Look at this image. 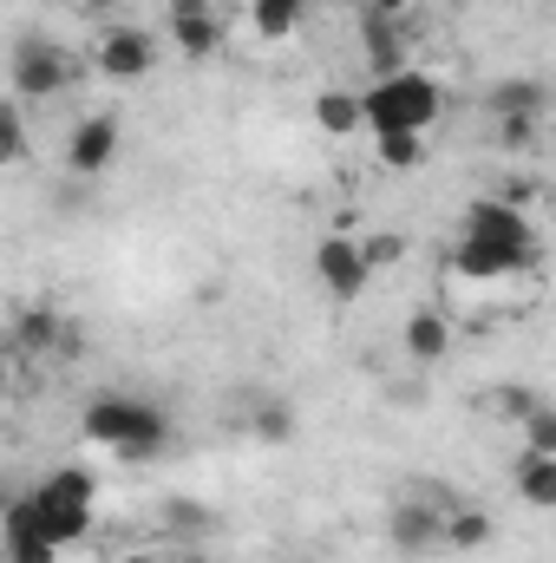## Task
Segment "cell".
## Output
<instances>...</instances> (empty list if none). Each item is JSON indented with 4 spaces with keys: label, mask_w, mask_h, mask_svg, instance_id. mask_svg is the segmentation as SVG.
Returning a JSON list of instances; mask_svg holds the SVG:
<instances>
[{
    "label": "cell",
    "mask_w": 556,
    "mask_h": 563,
    "mask_svg": "<svg viewBox=\"0 0 556 563\" xmlns=\"http://www.w3.org/2000/svg\"><path fill=\"white\" fill-rule=\"evenodd\" d=\"M537 407H544V394H537V387H531V380H504V387H498V394H491V413H498V420H524V413H537Z\"/></svg>",
    "instance_id": "cell-22"
},
{
    "label": "cell",
    "mask_w": 556,
    "mask_h": 563,
    "mask_svg": "<svg viewBox=\"0 0 556 563\" xmlns=\"http://www.w3.org/2000/svg\"><path fill=\"white\" fill-rule=\"evenodd\" d=\"M26 151H33V132H26V112H20V99H0V170L26 164Z\"/></svg>",
    "instance_id": "cell-21"
},
{
    "label": "cell",
    "mask_w": 556,
    "mask_h": 563,
    "mask_svg": "<svg viewBox=\"0 0 556 563\" xmlns=\"http://www.w3.org/2000/svg\"><path fill=\"white\" fill-rule=\"evenodd\" d=\"M112 563H157L151 551H125V558H112Z\"/></svg>",
    "instance_id": "cell-32"
},
{
    "label": "cell",
    "mask_w": 556,
    "mask_h": 563,
    "mask_svg": "<svg viewBox=\"0 0 556 563\" xmlns=\"http://www.w3.org/2000/svg\"><path fill=\"white\" fill-rule=\"evenodd\" d=\"M314 125H321L327 139H354V132H360V92L327 86V92L314 99Z\"/></svg>",
    "instance_id": "cell-18"
},
{
    "label": "cell",
    "mask_w": 556,
    "mask_h": 563,
    "mask_svg": "<svg viewBox=\"0 0 556 563\" xmlns=\"http://www.w3.org/2000/svg\"><path fill=\"white\" fill-rule=\"evenodd\" d=\"M452 505H458V498H445L438 485L400 492V498L387 505V544H393L400 558H432V551H438V518H445Z\"/></svg>",
    "instance_id": "cell-6"
},
{
    "label": "cell",
    "mask_w": 556,
    "mask_h": 563,
    "mask_svg": "<svg viewBox=\"0 0 556 563\" xmlns=\"http://www.w3.org/2000/svg\"><path fill=\"white\" fill-rule=\"evenodd\" d=\"M360 256H367V269L380 276V269H393V263L407 256V236H393V230H380V236H360Z\"/></svg>",
    "instance_id": "cell-24"
},
{
    "label": "cell",
    "mask_w": 556,
    "mask_h": 563,
    "mask_svg": "<svg viewBox=\"0 0 556 563\" xmlns=\"http://www.w3.org/2000/svg\"><path fill=\"white\" fill-rule=\"evenodd\" d=\"M537 132H544V119H498V144H504V151L537 144Z\"/></svg>",
    "instance_id": "cell-26"
},
{
    "label": "cell",
    "mask_w": 556,
    "mask_h": 563,
    "mask_svg": "<svg viewBox=\"0 0 556 563\" xmlns=\"http://www.w3.org/2000/svg\"><path fill=\"white\" fill-rule=\"evenodd\" d=\"M360 46H367L374 79L407 66V33H400V20H380V13H367V7H360Z\"/></svg>",
    "instance_id": "cell-14"
},
{
    "label": "cell",
    "mask_w": 556,
    "mask_h": 563,
    "mask_svg": "<svg viewBox=\"0 0 556 563\" xmlns=\"http://www.w3.org/2000/svg\"><path fill=\"white\" fill-rule=\"evenodd\" d=\"M308 20V0H249V26H256V40H288L294 26Z\"/></svg>",
    "instance_id": "cell-19"
},
{
    "label": "cell",
    "mask_w": 556,
    "mask_h": 563,
    "mask_svg": "<svg viewBox=\"0 0 556 563\" xmlns=\"http://www.w3.org/2000/svg\"><path fill=\"white\" fill-rule=\"evenodd\" d=\"M498 538V525H491V511H478V505H452L445 518H438V551H458V558H478L485 544Z\"/></svg>",
    "instance_id": "cell-12"
},
{
    "label": "cell",
    "mask_w": 556,
    "mask_h": 563,
    "mask_svg": "<svg viewBox=\"0 0 556 563\" xmlns=\"http://www.w3.org/2000/svg\"><path fill=\"white\" fill-rule=\"evenodd\" d=\"M294 432H301V413H294L288 400L263 394V400L249 407V439H256V445H288Z\"/></svg>",
    "instance_id": "cell-17"
},
{
    "label": "cell",
    "mask_w": 556,
    "mask_h": 563,
    "mask_svg": "<svg viewBox=\"0 0 556 563\" xmlns=\"http://www.w3.org/2000/svg\"><path fill=\"white\" fill-rule=\"evenodd\" d=\"M400 347L413 354L419 367H438V361L452 354V321H445L438 308H413L407 328H400Z\"/></svg>",
    "instance_id": "cell-13"
},
{
    "label": "cell",
    "mask_w": 556,
    "mask_h": 563,
    "mask_svg": "<svg viewBox=\"0 0 556 563\" xmlns=\"http://www.w3.org/2000/svg\"><path fill=\"white\" fill-rule=\"evenodd\" d=\"M0 551H7V563H59L66 558V538H59V525L46 518V505L33 492L7 498V511H0Z\"/></svg>",
    "instance_id": "cell-5"
},
{
    "label": "cell",
    "mask_w": 556,
    "mask_h": 563,
    "mask_svg": "<svg viewBox=\"0 0 556 563\" xmlns=\"http://www.w3.org/2000/svg\"><path fill=\"white\" fill-rule=\"evenodd\" d=\"M164 525H170V531H203V525H210V511H203V505L170 498V505H164Z\"/></svg>",
    "instance_id": "cell-27"
},
{
    "label": "cell",
    "mask_w": 556,
    "mask_h": 563,
    "mask_svg": "<svg viewBox=\"0 0 556 563\" xmlns=\"http://www.w3.org/2000/svg\"><path fill=\"white\" fill-rule=\"evenodd\" d=\"M544 269V230L531 236H471L458 230L452 243V276L465 282H518V276H537Z\"/></svg>",
    "instance_id": "cell-3"
},
{
    "label": "cell",
    "mask_w": 556,
    "mask_h": 563,
    "mask_svg": "<svg viewBox=\"0 0 556 563\" xmlns=\"http://www.w3.org/2000/svg\"><path fill=\"white\" fill-rule=\"evenodd\" d=\"M86 66H79V53H66L59 40H46V33H26V40H13V59H7V86H13V99L26 106H40V99H59L73 79H79Z\"/></svg>",
    "instance_id": "cell-4"
},
{
    "label": "cell",
    "mask_w": 556,
    "mask_h": 563,
    "mask_svg": "<svg viewBox=\"0 0 556 563\" xmlns=\"http://www.w3.org/2000/svg\"><path fill=\"white\" fill-rule=\"evenodd\" d=\"M164 26L184 59H216L223 53V13L210 0H164Z\"/></svg>",
    "instance_id": "cell-10"
},
{
    "label": "cell",
    "mask_w": 556,
    "mask_h": 563,
    "mask_svg": "<svg viewBox=\"0 0 556 563\" xmlns=\"http://www.w3.org/2000/svg\"><path fill=\"white\" fill-rule=\"evenodd\" d=\"M367 13H380V20H407L413 13V0H360Z\"/></svg>",
    "instance_id": "cell-29"
},
{
    "label": "cell",
    "mask_w": 556,
    "mask_h": 563,
    "mask_svg": "<svg viewBox=\"0 0 556 563\" xmlns=\"http://www.w3.org/2000/svg\"><path fill=\"white\" fill-rule=\"evenodd\" d=\"M314 282H321L334 301H360V295H367L374 269H367V256H360V236H354V230H327V236L314 243Z\"/></svg>",
    "instance_id": "cell-9"
},
{
    "label": "cell",
    "mask_w": 556,
    "mask_h": 563,
    "mask_svg": "<svg viewBox=\"0 0 556 563\" xmlns=\"http://www.w3.org/2000/svg\"><path fill=\"white\" fill-rule=\"evenodd\" d=\"M518 498L537 505V511L556 505V459L551 452H524V459H518Z\"/></svg>",
    "instance_id": "cell-20"
},
{
    "label": "cell",
    "mask_w": 556,
    "mask_h": 563,
    "mask_svg": "<svg viewBox=\"0 0 556 563\" xmlns=\"http://www.w3.org/2000/svg\"><path fill=\"white\" fill-rule=\"evenodd\" d=\"M53 354H59V361H79V354H86V328H73V321H66V328H59V347H53Z\"/></svg>",
    "instance_id": "cell-28"
},
{
    "label": "cell",
    "mask_w": 556,
    "mask_h": 563,
    "mask_svg": "<svg viewBox=\"0 0 556 563\" xmlns=\"http://www.w3.org/2000/svg\"><path fill=\"white\" fill-rule=\"evenodd\" d=\"M112 157H119V119L112 112H92V119H79L73 132H66V170L73 177H105L112 170Z\"/></svg>",
    "instance_id": "cell-11"
},
{
    "label": "cell",
    "mask_w": 556,
    "mask_h": 563,
    "mask_svg": "<svg viewBox=\"0 0 556 563\" xmlns=\"http://www.w3.org/2000/svg\"><path fill=\"white\" fill-rule=\"evenodd\" d=\"M73 7H79L86 20H105V13H119V0H73Z\"/></svg>",
    "instance_id": "cell-30"
},
{
    "label": "cell",
    "mask_w": 556,
    "mask_h": 563,
    "mask_svg": "<svg viewBox=\"0 0 556 563\" xmlns=\"http://www.w3.org/2000/svg\"><path fill=\"white\" fill-rule=\"evenodd\" d=\"M524 452H551L556 459V413H551V400H544V407H537V413H524Z\"/></svg>",
    "instance_id": "cell-25"
},
{
    "label": "cell",
    "mask_w": 556,
    "mask_h": 563,
    "mask_svg": "<svg viewBox=\"0 0 556 563\" xmlns=\"http://www.w3.org/2000/svg\"><path fill=\"white\" fill-rule=\"evenodd\" d=\"M92 73L112 79V86H138V79H151V73H157V33H151V26H132V20L105 26L99 46H92Z\"/></svg>",
    "instance_id": "cell-8"
},
{
    "label": "cell",
    "mask_w": 556,
    "mask_h": 563,
    "mask_svg": "<svg viewBox=\"0 0 556 563\" xmlns=\"http://www.w3.org/2000/svg\"><path fill=\"white\" fill-rule=\"evenodd\" d=\"M491 112L498 119H544L551 112V92L537 79H498L491 86Z\"/></svg>",
    "instance_id": "cell-16"
},
{
    "label": "cell",
    "mask_w": 556,
    "mask_h": 563,
    "mask_svg": "<svg viewBox=\"0 0 556 563\" xmlns=\"http://www.w3.org/2000/svg\"><path fill=\"white\" fill-rule=\"evenodd\" d=\"M374 157H380L387 170H413L419 157H425V139H407V132H374Z\"/></svg>",
    "instance_id": "cell-23"
},
{
    "label": "cell",
    "mask_w": 556,
    "mask_h": 563,
    "mask_svg": "<svg viewBox=\"0 0 556 563\" xmlns=\"http://www.w3.org/2000/svg\"><path fill=\"white\" fill-rule=\"evenodd\" d=\"M7 498H13V492H7V472H0V511H7Z\"/></svg>",
    "instance_id": "cell-33"
},
{
    "label": "cell",
    "mask_w": 556,
    "mask_h": 563,
    "mask_svg": "<svg viewBox=\"0 0 556 563\" xmlns=\"http://www.w3.org/2000/svg\"><path fill=\"white\" fill-rule=\"evenodd\" d=\"M7 394H13V354L0 347V400H7Z\"/></svg>",
    "instance_id": "cell-31"
},
{
    "label": "cell",
    "mask_w": 556,
    "mask_h": 563,
    "mask_svg": "<svg viewBox=\"0 0 556 563\" xmlns=\"http://www.w3.org/2000/svg\"><path fill=\"white\" fill-rule=\"evenodd\" d=\"M33 498L46 505V518L59 525V538H66V544H79V538L92 531V505H99V478H92L86 465H59V472H46V478L33 485Z\"/></svg>",
    "instance_id": "cell-7"
},
{
    "label": "cell",
    "mask_w": 556,
    "mask_h": 563,
    "mask_svg": "<svg viewBox=\"0 0 556 563\" xmlns=\"http://www.w3.org/2000/svg\"><path fill=\"white\" fill-rule=\"evenodd\" d=\"M79 432L92 439V445H105V452H119V459H157L164 445H170V413L157 407V400H132V394H99L86 413H79Z\"/></svg>",
    "instance_id": "cell-2"
},
{
    "label": "cell",
    "mask_w": 556,
    "mask_h": 563,
    "mask_svg": "<svg viewBox=\"0 0 556 563\" xmlns=\"http://www.w3.org/2000/svg\"><path fill=\"white\" fill-rule=\"evenodd\" d=\"M445 112V92L432 73L419 66H400V73H380L367 92H360V132H407V139H425Z\"/></svg>",
    "instance_id": "cell-1"
},
{
    "label": "cell",
    "mask_w": 556,
    "mask_h": 563,
    "mask_svg": "<svg viewBox=\"0 0 556 563\" xmlns=\"http://www.w3.org/2000/svg\"><path fill=\"white\" fill-rule=\"evenodd\" d=\"M59 328H66V314L46 308V301H33V308L13 314V347H20V354H53V347H59Z\"/></svg>",
    "instance_id": "cell-15"
}]
</instances>
